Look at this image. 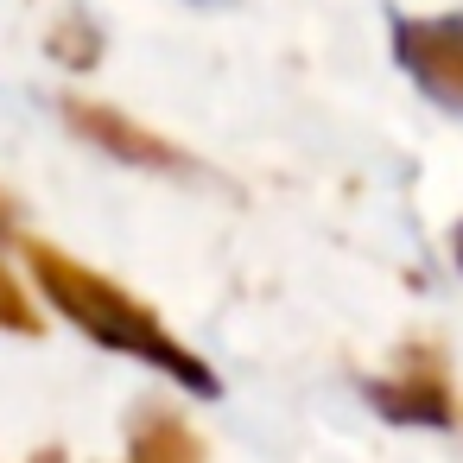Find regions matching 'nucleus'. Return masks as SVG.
<instances>
[{
    "mask_svg": "<svg viewBox=\"0 0 463 463\" xmlns=\"http://www.w3.org/2000/svg\"><path fill=\"white\" fill-rule=\"evenodd\" d=\"M58 58H64V64H96V33H90L83 20L58 26Z\"/></svg>",
    "mask_w": 463,
    "mask_h": 463,
    "instance_id": "nucleus-7",
    "label": "nucleus"
},
{
    "mask_svg": "<svg viewBox=\"0 0 463 463\" xmlns=\"http://www.w3.org/2000/svg\"><path fill=\"white\" fill-rule=\"evenodd\" d=\"M64 121H71L90 146H102V153H115V159H128V165H153V172H184V165H191L172 140L146 134L140 121H128V115L102 109V102H71V109H64Z\"/></svg>",
    "mask_w": 463,
    "mask_h": 463,
    "instance_id": "nucleus-4",
    "label": "nucleus"
},
{
    "mask_svg": "<svg viewBox=\"0 0 463 463\" xmlns=\"http://www.w3.org/2000/svg\"><path fill=\"white\" fill-rule=\"evenodd\" d=\"M7 229H14V216H7V203H0V235H7Z\"/></svg>",
    "mask_w": 463,
    "mask_h": 463,
    "instance_id": "nucleus-8",
    "label": "nucleus"
},
{
    "mask_svg": "<svg viewBox=\"0 0 463 463\" xmlns=\"http://www.w3.org/2000/svg\"><path fill=\"white\" fill-rule=\"evenodd\" d=\"M457 267H463V229H457Z\"/></svg>",
    "mask_w": 463,
    "mask_h": 463,
    "instance_id": "nucleus-9",
    "label": "nucleus"
},
{
    "mask_svg": "<svg viewBox=\"0 0 463 463\" xmlns=\"http://www.w3.org/2000/svg\"><path fill=\"white\" fill-rule=\"evenodd\" d=\"M26 260H33V279H39V292L83 330V336H96L102 349H121V355H140L146 368H159V374H172L178 387H191V393H216V374L153 317V305H140L134 292H121L115 279H102V273H90V267H77L71 254H58V248H45V241H33L26 248Z\"/></svg>",
    "mask_w": 463,
    "mask_h": 463,
    "instance_id": "nucleus-1",
    "label": "nucleus"
},
{
    "mask_svg": "<svg viewBox=\"0 0 463 463\" xmlns=\"http://www.w3.org/2000/svg\"><path fill=\"white\" fill-rule=\"evenodd\" d=\"M0 324L20 330V336H39V311L26 305V292L7 279V267H0Z\"/></svg>",
    "mask_w": 463,
    "mask_h": 463,
    "instance_id": "nucleus-6",
    "label": "nucleus"
},
{
    "mask_svg": "<svg viewBox=\"0 0 463 463\" xmlns=\"http://www.w3.org/2000/svg\"><path fill=\"white\" fill-rule=\"evenodd\" d=\"M128 463H203V438H197L178 412L153 406V412H140V419H134Z\"/></svg>",
    "mask_w": 463,
    "mask_h": 463,
    "instance_id": "nucleus-5",
    "label": "nucleus"
},
{
    "mask_svg": "<svg viewBox=\"0 0 463 463\" xmlns=\"http://www.w3.org/2000/svg\"><path fill=\"white\" fill-rule=\"evenodd\" d=\"M39 463H58V457H39Z\"/></svg>",
    "mask_w": 463,
    "mask_h": 463,
    "instance_id": "nucleus-10",
    "label": "nucleus"
},
{
    "mask_svg": "<svg viewBox=\"0 0 463 463\" xmlns=\"http://www.w3.org/2000/svg\"><path fill=\"white\" fill-rule=\"evenodd\" d=\"M393 58L438 109L463 115V14L393 20Z\"/></svg>",
    "mask_w": 463,
    "mask_h": 463,
    "instance_id": "nucleus-2",
    "label": "nucleus"
},
{
    "mask_svg": "<svg viewBox=\"0 0 463 463\" xmlns=\"http://www.w3.org/2000/svg\"><path fill=\"white\" fill-rule=\"evenodd\" d=\"M368 400L400 425H450L457 419V393L444 381L438 349H406L387 381H368Z\"/></svg>",
    "mask_w": 463,
    "mask_h": 463,
    "instance_id": "nucleus-3",
    "label": "nucleus"
}]
</instances>
